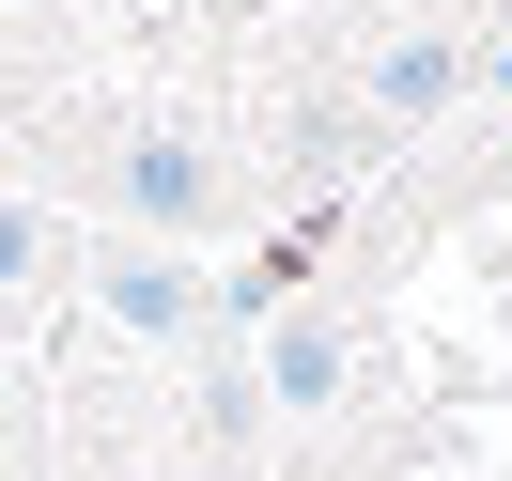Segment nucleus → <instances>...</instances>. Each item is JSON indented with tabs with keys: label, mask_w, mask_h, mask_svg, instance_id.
<instances>
[{
	"label": "nucleus",
	"mask_w": 512,
	"mask_h": 481,
	"mask_svg": "<svg viewBox=\"0 0 512 481\" xmlns=\"http://www.w3.org/2000/svg\"><path fill=\"white\" fill-rule=\"evenodd\" d=\"M32 264H47V218H32V202H0V280H32Z\"/></svg>",
	"instance_id": "nucleus-5"
},
{
	"label": "nucleus",
	"mask_w": 512,
	"mask_h": 481,
	"mask_svg": "<svg viewBox=\"0 0 512 481\" xmlns=\"http://www.w3.org/2000/svg\"><path fill=\"white\" fill-rule=\"evenodd\" d=\"M450 94H466V47H450V32H388L373 47V109H388V125H435Z\"/></svg>",
	"instance_id": "nucleus-4"
},
{
	"label": "nucleus",
	"mask_w": 512,
	"mask_h": 481,
	"mask_svg": "<svg viewBox=\"0 0 512 481\" xmlns=\"http://www.w3.org/2000/svg\"><path fill=\"white\" fill-rule=\"evenodd\" d=\"M342 373H357V357H342V326L280 295V326H264V419H326V404H342Z\"/></svg>",
	"instance_id": "nucleus-3"
},
{
	"label": "nucleus",
	"mask_w": 512,
	"mask_h": 481,
	"mask_svg": "<svg viewBox=\"0 0 512 481\" xmlns=\"http://www.w3.org/2000/svg\"><path fill=\"white\" fill-rule=\"evenodd\" d=\"M109 202L140 218V249H187V233H218L233 171H218V140H187V125H140L125 156H109Z\"/></svg>",
	"instance_id": "nucleus-1"
},
{
	"label": "nucleus",
	"mask_w": 512,
	"mask_h": 481,
	"mask_svg": "<svg viewBox=\"0 0 512 481\" xmlns=\"http://www.w3.org/2000/svg\"><path fill=\"white\" fill-rule=\"evenodd\" d=\"M466 78H481V94H512V32H497V47H481V63H466Z\"/></svg>",
	"instance_id": "nucleus-6"
},
{
	"label": "nucleus",
	"mask_w": 512,
	"mask_h": 481,
	"mask_svg": "<svg viewBox=\"0 0 512 481\" xmlns=\"http://www.w3.org/2000/svg\"><path fill=\"white\" fill-rule=\"evenodd\" d=\"M94 295H109L125 342H187V326H202V264H187V249H109Z\"/></svg>",
	"instance_id": "nucleus-2"
}]
</instances>
